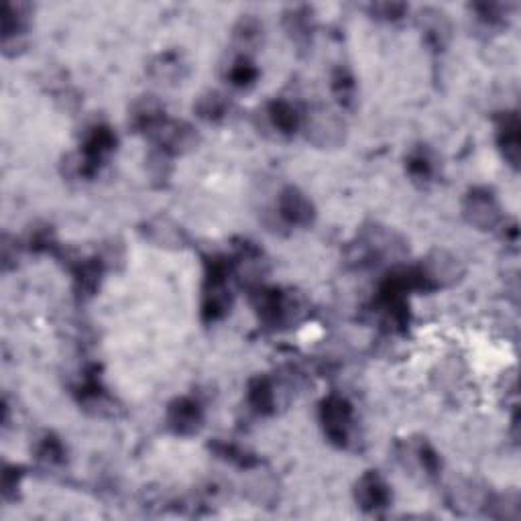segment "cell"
Returning a JSON list of instances; mask_svg holds the SVG:
<instances>
[{
    "mask_svg": "<svg viewBox=\"0 0 521 521\" xmlns=\"http://www.w3.org/2000/svg\"><path fill=\"white\" fill-rule=\"evenodd\" d=\"M360 493L365 495L363 499L367 501L369 505H379L381 501L385 499V487L381 485V480L377 479V477H369V479L363 480Z\"/></svg>",
    "mask_w": 521,
    "mask_h": 521,
    "instance_id": "obj_3",
    "label": "cell"
},
{
    "mask_svg": "<svg viewBox=\"0 0 521 521\" xmlns=\"http://www.w3.org/2000/svg\"><path fill=\"white\" fill-rule=\"evenodd\" d=\"M342 126L328 112H320V116H316L312 121V133L316 135L318 143H334L338 141Z\"/></svg>",
    "mask_w": 521,
    "mask_h": 521,
    "instance_id": "obj_1",
    "label": "cell"
},
{
    "mask_svg": "<svg viewBox=\"0 0 521 521\" xmlns=\"http://www.w3.org/2000/svg\"><path fill=\"white\" fill-rule=\"evenodd\" d=\"M283 214L292 220H308L310 218V204L297 194V191H290L285 194V200H283Z\"/></svg>",
    "mask_w": 521,
    "mask_h": 521,
    "instance_id": "obj_2",
    "label": "cell"
}]
</instances>
